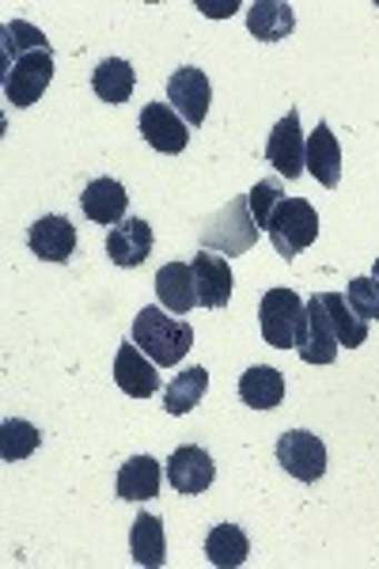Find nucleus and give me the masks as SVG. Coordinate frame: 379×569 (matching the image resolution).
Instances as JSON below:
<instances>
[{"mask_svg":"<svg viewBox=\"0 0 379 569\" xmlns=\"http://www.w3.org/2000/svg\"><path fill=\"white\" fill-rule=\"evenodd\" d=\"M303 171H308L311 179H319L322 187H338L341 182V144H338V137L330 133L327 122H319L316 130L308 133Z\"/></svg>","mask_w":379,"mask_h":569,"instance_id":"nucleus-16","label":"nucleus"},{"mask_svg":"<svg viewBox=\"0 0 379 569\" xmlns=\"http://www.w3.org/2000/svg\"><path fill=\"white\" fill-rule=\"evenodd\" d=\"M129 550H133V562L137 566H163V555H168V536H163V525L160 517L152 512H141L129 528Z\"/></svg>","mask_w":379,"mask_h":569,"instance_id":"nucleus-22","label":"nucleus"},{"mask_svg":"<svg viewBox=\"0 0 379 569\" xmlns=\"http://www.w3.org/2000/svg\"><path fill=\"white\" fill-rule=\"evenodd\" d=\"M160 482L163 471L152 456H133V460L122 463L118 471V498L122 501H152L160 498Z\"/></svg>","mask_w":379,"mask_h":569,"instance_id":"nucleus-20","label":"nucleus"},{"mask_svg":"<svg viewBox=\"0 0 379 569\" xmlns=\"http://www.w3.org/2000/svg\"><path fill=\"white\" fill-rule=\"evenodd\" d=\"M346 300L360 319H368V323L379 319V281L376 278H353L349 281Z\"/></svg>","mask_w":379,"mask_h":569,"instance_id":"nucleus-30","label":"nucleus"},{"mask_svg":"<svg viewBox=\"0 0 379 569\" xmlns=\"http://www.w3.org/2000/svg\"><path fill=\"white\" fill-rule=\"evenodd\" d=\"M141 133L156 152L174 156L190 144V126L179 118L171 103H144L141 110Z\"/></svg>","mask_w":379,"mask_h":569,"instance_id":"nucleus-11","label":"nucleus"},{"mask_svg":"<svg viewBox=\"0 0 379 569\" xmlns=\"http://www.w3.org/2000/svg\"><path fill=\"white\" fill-rule=\"evenodd\" d=\"M300 319H303V300L296 297L292 289H270L262 297L258 323H262L266 346H273V350H289V346H296Z\"/></svg>","mask_w":379,"mask_h":569,"instance_id":"nucleus-6","label":"nucleus"},{"mask_svg":"<svg viewBox=\"0 0 379 569\" xmlns=\"http://www.w3.org/2000/svg\"><path fill=\"white\" fill-rule=\"evenodd\" d=\"M372 278L379 281V259H376V266H372Z\"/></svg>","mask_w":379,"mask_h":569,"instance_id":"nucleus-32","label":"nucleus"},{"mask_svg":"<svg viewBox=\"0 0 379 569\" xmlns=\"http://www.w3.org/2000/svg\"><path fill=\"white\" fill-rule=\"evenodd\" d=\"M277 463L292 475L296 482H319L327 475V448L308 429H289L277 437Z\"/></svg>","mask_w":379,"mask_h":569,"instance_id":"nucleus-7","label":"nucleus"},{"mask_svg":"<svg viewBox=\"0 0 379 569\" xmlns=\"http://www.w3.org/2000/svg\"><path fill=\"white\" fill-rule=\"evenodd\" d=\"M273 240V251L281 254L285 262H292L300 251H308L311 243L319 240V213L308 198H285L281 206L273 209L270 224H266Z\"/></svg>","mask_w":379,"mask_h":569,"instance_id":"nucleus-2","label":"nucleus"},{"mask_svg":"<svg viewBox=\"0 0 379 569\" xmlns=\"http://www.w3.org/2000/svg\"><path fill=\"white\" fill-rule=\"evenodd\" d=\"M0 39H4V61L23 58V53H34V50H50V42H46V34L39 31V27H31L23 20L8 23Z\"/></svg>","mask_w":379,"mask_h":569,"instance_id":"nucleus-28","label":"nucleus"},{"mask_svg":"<svg viewBox=\"0 0 379 569\" xmlns=\"http://www.w3.org/2000/svg\"><path fill=\"white\" fill-rule=\"evenodd\" d=\"M42 445V433L31 426V421L23 418H8L4 426H0V456H4L8 463L16 460H27V456H34Z\"/></svg>","mask_w":379,"mask_h":569,"instance_id":"nucleus-27","label":"nucleus"},{"mask_svg":"<svg viewBox=\"0 0 379 569\" xmlns=\"http://www.w3.org/2000/svg\"><path fill=\"white\" fill-rule=\"evenodd\" d=\"M133 342L141 346V350L152 357L156 365H163V369H171V365H179L182 357L190 353L193 346V330L190 323H182V319H171L163 308H141L133 319Z\"/></svg>","mask_w":379,"mask_h":569,"instance_id":"nucleus-1","label":"nucleus"},{"mask_svg":"<svg viewBox=\"0 0 379 569\" xmlns=\"http://www.w3.org/2000/svg\"><path fill=\"white\" fill-rule=\"evenodd\" d=\"M247 201H251V217H255V224H258V228H266V224H270V217H273V209L285 201V194H281V182H277V179H262V182H255V190H251V194H247Z\"/></svg>","mask_w":379,"mask_h":569,"instance_id":"nucleus-29","label":"nucleus"},{"mask_svg":"<svg viewBox=\"0 0 379 569\" xmlns=\"http://www.w3.org/2000/svg\"><path fill=\"white\" fill-rule=\"evenodd\" d=\"M338 350H341L338 335H335V327H330L327 305H322V292H319V297H311L308 305H303L300 330H296V353L308 365H335Z\"/></svg>","mask_w":379,"mask_h":569,"instance_id":"nucleus-5","label":"nucleus"},{"mask_svg":"<svg viewBox=\"0 0 379 569\" xmlns=\"http://www.w3.org/2000/svg\"><path fill=\"white\" fill-rule=\"evenodd\" d=\"M303 152H308V137H303V130H300V114L289 110V114L273 126L270 141H266V160H270L281 176L300 179L303 176Z\"/></svg>","mask_w":379,"mask_h":569,"instance_id":"nucleus-10","label":"nucleus"},{"mask_svg":"<svg viewBox=\"0 0 379 569\" xmlns=\"http://www.w3.org/2000/svg\"><path fill=\"white\" fill-rule=\"evenodd\" d=\"M193 284H198V305L225 308L232 300V266L225 254H193Z\"/></svg>","mask_w":379,"mask_h":569,"instance_id":"nucleus-15","label":"nucleus"},{"mask_svg":"<svg viewBox=\"0 0 379 569\" xmlns=\"http://www.w3.org/2000/svg\"><path fill=\"white\" fill-rule=\"evenodd\" d=\"M206 555L212 566L236 569L247 562V555H251V539H247V531L236 525H217L206 539Z\"/></svg>","mask_w":379,"mask_h":569,"instance_id":"nucleus-24","label":"nucleus"},{"mask_svg":"<svg viewBox=\"0 0 379 569\" xmlns=\"http://www.w3.org/2000/svg\"><path fill=\"white\" fill-rule=\"evenodd\" d=\"M53 80V50H34L4 61V96L12 107H34Z\"/></svg>","mask_w":379,"mask_h":569,"instance_id":"nucleus-4","label":"nucleus"},{"mask_svg":"<svg viewBox=\"0 0 379 569\" xmlns=\"http://www.w3.org/2000/svg\"><path fill=\"white\" fill-rule=\"evenodd\" d=\"M152 224L141 217H129L122 224H114L107 232V254L114 266H122V270H133V266H141L148 254H152Z\"/></svg>","mask_w":379,"mask_h":569,"instance_id":"nucleus-13","label":"nucleus"},{"mask_svg":"<svg viewBox=\"0 0 379 569\" xmlns=\"http://www.w3.org/2000/svg\"><path fill=\"white\" fill-rule=\"evenodd\" d=\"M212 479H217V463L206 448L198 445H182L174 448V456L168 460V482L179 493H206Z\"/></svg>","mask_w":379,"mask_h":569,"instance_id":"nucleus-14","label":"nucleus"},{"mask_svg":"<svg viewBox=\"0 0 379 569\" xmlns=\"http://www.w3.org/2000/svg\"><path fill=\"white\" fill-rule=\"evenodd\" d=\"M292 27H296V12L285 0H255V4L247 8V31H251L258 42L289 39Z\"/></svg>","mask_w":379,"mask_h":569,"instance_id":"nucleus-19","label":"nucleus"},{"mask_svg":"<svg viewBox=\"0 0 379 569\" xmlns=\"http://www.w3.org/2000/svg\"><path fill=\"white\" fill-rule=\"evenodd\" d=\"M322 305H327L330 327L338 335V346L346 350H357V346L368 342V319H360L353 308H349L346 292H322Z\"/></svg>","mask_w":379,"mask_h":569,"instance_id":"nucleus-23","label":"nucleus"},{"mask_svg":"<svg viewBox=\"0 0 379 569\" xmlns=\"http://www.w3.org/2000/svg\"><path fill=\"white\" fill-rule=\"evenodd\" d=\"M255 240H258V224L251 217V201H247V194L232 198L220 213H212L206 220V232H201V243L212 247V251H225V254L251 251Z\"/></svg>","mask_w":379,"mask_h":569,"instance_id":"nucleus-3","label":"nucleus"},{"mask_svg":"<svg viewBox=\"0 0 379 569\" xmlns=\"http://www.w3.org/2000/svg\"><path fill=\"white\" fill-rule=\"evenodd\" d=\"M239 399L255 410H273L285 399V376L270 369V365H255L239 376Z\"/></svg>","mask_w":379,"mask_h":569,"instance_id":"nucleus-21","label":"nucleus"},{"mask_svg":"<svg viewBox=\"0 0 379 569\" xmlns=\"http://www.w3.org/2000/svg\"><path fill=\"white\" fill-rule=\"evenodd\" d=\"M198 12L212 16V20H225V16L236 12V0H228V4H209V0H198Z\"/></svg>","mask_w":379,"mask_h":569,"instance_id":"nucleus-31","label":"nucleus"},{"mask_svg":"<svg viewBox=\"0 0 379 569\" xmlns=\"http://www.w3.org/2000/svg\"><path fill=\"white\" fill-rule=\"evenodd\" d=\"M156 297L160 308L174 311V316H187L198 305V284H193V266L190 262H168L156 273Z\"/></svg>","mask_w":379,"mask_h":569,"instance_id":"nucleus-18","label":"nucleus"},{"mask_svg":"<svg viewBox=\"0 0 379 569\" xmlns=\"http://www.w3.org/2000/svg\"><path fill=\"white\" fill-rule=\"evenodd\" d=\"M114 380H118V388L129 395V399H148V395L160 391V372H156V361L137 342L118 346Z\"/></svg>","mask_w":379,"mask_h":569,"instance_id":"nucleus-12","label":"nucleus"},{"mask_svg":"<svg viewBox=\"0 0 379 569\" xmlns=\"http://www.w3.org/2000/svg\"><path fill=\"white\" fill-rule=\"evenodd\" d=\"M168 99L171 107L179 110V118L187 126H201L209 114V99H212V88H209V77L193 66H182L171 72L168 80Z\"/></svg>","mask_w":379,"mask_h":569,"instance_id":"nucleus-8","label":"nucleus"},{"mask_svg":"<svg viewBox=\"0 0 379 569\" xmlns=\"http://www.w3.org/2000/svg\"><path fill=\"white\" fill-rule=\"evenodd\" d=\"M133 84H137V72L122 58H107L103 66L91 72V88H96V96L103 103H129Z\"/></svg>","mask_w":379,"mask_h":569,"instance_id":"nucleus-25","label":"nucleus"},{"mask_svg":"<svg viewBox=\"0 0 379 569\" xmlns=\"http://www.w3.org/2000/svg\"><path fill=\"white\" fill-rule=\"evenodd\" d=\"M27 247H31L42 262H69L72 254H77V224L61 213L39 217L27 228Z\"/></svg>","mask_w":379,"mask_h":569,"instance_id":"nucleus-9","label":"nucleus"},{"mask_svg":"<svg viewBox=\"0 0 379 569\" xmlns=\"http://www.w3.org/2000/svg\"><path fill=\"white\" fill-rule=\"evenodd\" d=\"M80 206H84L88 220H96V224H122L129 194L118 179H91L84 194H80Z\"/></svg>","mask_w":379,"mask_h":569,"instance_id":"nucleus-17","label":"nucleus"},{"mask_svg":"<svg viewBox=\"0 0 379 569\" xmlns=\"http://www.w3.org/2000/svg\"><path fill=\"white\" fill-rule=\"evenodd\" d=\"M209 388V372L201 369H182L174 380L168 383V395H163V407H168V415L174 418H182V415H190L193 407L201 402V395H206Z\"/></svg>","mask_w":379,"mask_h":569,"instance_id":"nucleus-26","label":"nucleus"}]
</instances>
